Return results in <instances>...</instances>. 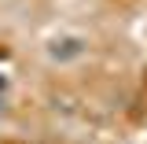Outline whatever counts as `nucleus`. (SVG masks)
I'll list each match as a JSON object with an SVG mask.
<instances>
[{"mask_svg":"<svg viewBox=\"0 0 147 144\" xmlns=\"http://www.w3.org/2000/svg\"><path fill=\"white\" fill-rule=\"evenodd\" d=\"M81 48H85V41H77V37L55 41L52 44V59H74V55H81Z\"/></svg>","mask_w":147,"mask_h":144,"instance_id":"1","label":"nucleus"},{"mask_svg":"<svg viewBox=\"0 0 147 144\" xmlns=\"http://www.w3.org/2000/svg\"><path fill=\"white\" fill-rule=\"evenodd\" d=\"M0 111H4V100H0Z\"/></svg>","mask_w":147,"mask_h":144,"instance_id":"2","label":"nucleus"}]
</instances>
